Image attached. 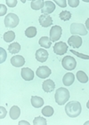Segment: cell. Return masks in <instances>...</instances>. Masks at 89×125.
Here are the masks:
<instances>
[{"label":"cell","instance_id":"cell-5","mask_svg":"<svg viewBox=\"0 0 89 125\" xmlns=\"http://www.w3.org/2000/svg\"><path fill=\"white\" fill-rule=\"evenodd\" d=\"M62 65L66 70H74L77 67V61L71 56H65L62 60Z\"/></svg>","mask_w":89,"mask_h":125},{"label":"cell","instance_id":"cell-15","mask_svg":"<svg viewBox=\"0 0 89 125\" xmlns=\"http://www.w3.org/2000/svg\"><path fill=\"white\" fill-rule=\"evenodd\" d=\"M42 88H43V90L46 92H52L54 90V88H55V83H54L53 80L47 79L43 83Z\"/></svg>","mask_w":89,"mask_h":125},{"label":"cell","instance_id":"cell-18","mask_svg":"<svg viewBox=\"0 0 89 125\" xmlns=\"http://www.w3.org/2000/svg\"><path fill=\"white\" fill-rule=\"evenodd\" d=\"M21 115V110L17 106H13L10 109V117L12 120H17Z\"/></svg>","mask_w":89,"mask_h":125},{"label":"cell","instance_id":"cell-12","mask_svg":"<svg viewBox=\"0 0 89 125\" xmlns=\"http://www.w3.org/2000/svg\"><path fill=\"white\" fill-rule=\"evenodd\" d=\"M54 10H55V5H54V3L52 2V1H46L43 9L41 10V12H42V14L49 15L50 13H52Z\"/></svg>","mask_w":89,"mask_h":125},{"label":"cell","instance_id":"cell-17","mask_svg":"<svg viewBox=\"0 0 89 125\" xmlns=\"http://www.w3.org/2000/svg\"><path fill=\"white\" fill-rule=\"evenodd\" d=\"M38 43L41 47L47 49V48H50L51 45H52V41H51V39L48 38L47 36H42L39 39Z\"/></svg>","mask_w":89,"mask_h":125},{"label":"cell","instance_id":"cell-16","mask_svg":"<svg viewBox=\"0 0 89 125\" xmlns=\"http://www.w3.org/2000/svg\"><path fill=\"white\" fill-rule=\"evenodd\" d=\"M74 81H75V75L72 73H67V74H65L63 78V83L65 86H70L71 84H73Z\"/></svg>","mask_w":89,"mask_h":125},{"label":"cell","instance_id":"cell-10","mask_svg":"<svg viewBox=\"0 0 89 125\" xmlns=\"http://www.w3.org/2000/svg\"><path fill=\"white\" fill-rule=\"evenodd\" d=\"M38 21H39V24L43 27V28H48V27H50L51 25L53 24V19H52V17L47 14H41L39 16Z\"/></svg>","mask_w":89,"mask_h":125},{"label":"cell","instance_id":"cell-4","mask_svg":"<svg viewBox=\"0 0 89 125\" xmlns=\"http://www.w3.org/2000/svg\"><path fill=\"white\" fill-rule=\"evenodd\" d=\"M70 33L72 35L86 36L87 35V29L82 23H72L70 25Z\"/></svg>","mask_w":89,"mask_h":125},{"label":"cell","instance_id":"cell-13","mask_svg":"<svg viewBox=\"0 0 89 125\" xmlns=\"http://www.w3.org/2000/svg\"><path fill=\"white\" fill-rule=\"evenodd\" d=\"M11 64L16 67H22L25 64V59L21 55L13 56L11 59Z\"/></svg>","mask_w":89,"mask_h":125},{"label":"cell","instance_id":"cell-1","mask_svg":"<svg viewBox=\"0 0 89 125\" xmlns=\"http://www.w3.org/2000/svg\"><path fill=\"white\" fill-rule=\"evenodd\" d=\"M65 112L69 117H77L82 112L81 104L77 101H70L65 106Z\"/></svg>","mask_w":89,"mask_h":125},{"label":"cell","instance_id":"cell-27","mask_svg":"<svg viewBox=\"0 0 89 125\" xmlns=\"http://www.w3.org/2000/svg\"><path fill=\"white\" fill-rule=\"evenodd\" d=\"M33 124L34 125H46L47 124V122H46V120L45 118L38 116V117H36L34 119Z\"/></svg>","mask_w":89,"mask_h":125},{"label":"cell","instance_id":"cell-3","mask_svg":"<svg viewBox=\"0 0 89 125\" xmlns=\"http://www.w3.org/2000/svg\"><path fill=\"white\" fill-rule=\"evenodd\" d=\"M19 17L15 13H8L5 18V26L6 28H16L19 24Z\"/></svg>","mask_w":89,"mask_h":125},{"label":"cell","instance_id":"cell-28","mask_svg":"<svg viewBox=\"0 0 89 125\" xmlns=\"http://www.w3.org/2000/svg\"><path fill=\"white\" fill-rule=\"evenodd\" d=\"M70 52H72L73 54H75L76 56H77V57H79V58H81V59H84V60H89V56L88 55L82 54V53L77 52H76V51H74V50H70Z\"/></svg>","mask_w":89,"mask_h":125},{"label":"cell","instance_id":"cell-24","mask_svg":"<svg viewBox=\"0 0 89 125\" xmlns=\"http://www.w3.org/2000/svg\"><path fill=\"white\" fill-rule=\"evenodd\" d=\"M37 35V29L35 27H29L28 29L25 30V36L29 38H32Z\"/></svg>","mask_w":89,"mask_h":125},{"label":"cell","instance_id":"cell-29","mask_svg":"<svg viewBox=\"0 0 89 125\" xmlns=\"http://www.w3.org/2000/svg\"><path fill=\"white\" fill-rule=\"evenodd\" d=\"M68 4L70 7H77L79 5V0H68Z\"/></svg>","mask_w":89,"mask_h":125},{"label":"cell","instance_id":"cell-37","mask_svg":"<svg viewBox=\"0 0 89 125\" xmlns=\"http://www.w3.org/2000/svg\"><path fill=\"white\" fill-rule=\"evenodd\" d=\"M87 107L89 109V100H88V102H87Z\"/></svg>","mask_w":89,"mask_h":125},{"label":"cell","instance_id":"cell-32","mask_svg":"<svg viewBox=\"0 0 89 125\" xmlns=\"http://www.w3.org/2000/svg\"><path fill=\"white\" fill-rule=\"evenodd\" d=\"M6 5L9 6V7H15L17 5V0H6Z\"/></svg>","mask_w":89,"mask_h":125},{"label":"cell","instance_id":"cell-20","mask_svg":"<svg viewBox=\"0 0 89 125\" xmlns=\"http://www.w3.org/2000/svg\"><path fill=\"white\" fill-rule=\"evenodd\" d=\"M76 77L77 79L79 81L82 83H86L88 82V76L87 75V74L84 72V71H77V74H76Z\"/></svg>","mask_w":89,"mask_h":125},{"label":"cell","instance_id":"cell-6","mask_svg":"<svg viewBox=\"0 0 89 125\" xmlns=\"http://www.w3.org/2000/svg\"><path fill=\"white\" fill-rule=\"evenodd\" d=\"M63 34V29L60 26L55 25L50 30V39L52 42H57L61 38Z\"/></svg>","mask_w":89,"mask_h":125},{"label":"cell","instance_id":"cell-19","mask_svg":"<svg viewBox=\"0 0 89 125\" xmlns=\"http://www.w3.org/2000/svg\"><path fill=\"white\" fill-rule=\"evenodd\" d=\"M31 104L32 106L36 108H39L44 105V100L42 98L38 96H32L31 97Z\"/></svg>","mask_w":89,"mask_h":125},{"label":"cell","instance_id":"cell-31","mask_svg":"<svg viewBox=\"0 0 89 125\" xmlns=\"http://www.w3.org/2000/svg\"><path fill=\"white\" fill-rule=\"evenodd\" d=\"M0 52H1V59H0V63H3L6 60V52L3 48H0Z\"/></svg>","mask_w":89,"mask_h":125},{"label":"cell","instance_id":"cell-14","mask_svg":"<svg viewBox=\"0 0 89 125\" xmlns=\"http://www.w3.org/2000/svg\"><path fill=\"white\" fill-rule=\"evenodd\" d=\"M21 75L22 77L25 81H31L34 78V73L30 68L29 67H24L22 69V72H21Z\"/></svg>","mask_w":89,"mask_h":125},{"label":"cell","instance_id":"cell-9","mask_svg":"<svg viewBox=\"0 0 89 125\" xmlns=\"http://www.w3.org/2000/svg\"><path fill=\"white\" fill-rule=\"evenodd\" d=\"M36 74L39 78L45 79V78L49 77V75H51V70H50V68H49L48 67H46V66H41V67H39L37 69Z\"/></svg>","mask_w":89,"mask_h":125},{"label":"cell","instance_id":"cell-36","mask_svg":"<svg viewBox=\"0 0 89 125\" xmlns=\"http://www.w3.org/2000/svg\"><path fill=\"white\" fill-rule=\"evenodd\" d=\"M20 125H22V124H27V125H29V123H28V122H25V121H22V122H20L19 123Z\"/></svg>","mask_w":89,"mask_h":125},{"label":"cell","instance_id":"cell-34","mask_svg":"<svg viewBox=\"0 0 89 125\" xmlns=\"http://www.w3.org/2000/svg\"><path fill=\"white\" fill-rule=\"evenodd\" d=\"M0 110H1V115H0V118L3 119V118H5V115H6V110H5V108H4L3 106L0 107Z\"/></svg>","mask_w":89,"mask_h":125},{"label":"cell","instance_id":"cell-23","mask_svg":"<svg viewBox=\"0 0 89 125\" xmlns=\"http://www.w3.org/2000/svg\"><path fill=\"white\" fill-rule=\"evenodd\" d=\"M8 50H9L10 53L12 54H16L21 51V45H20L18 43H11L8 47Z\"/></svg>","mask_w":89,"mask_h":125},{"label":"cell","instance_id":"cell-26","mask_svg":"<svg viewBox=\"0 0 89 125\" xmlns=\"http://www.w3.org/2000/svg\"><path fill=\"white\" fill-rule=\"evenodd\" d=\"M60 19L63 21H68L71 18V13H70L69 11H63V12L60 13Z\"/></svg>","mask_w":89,"mask_h":125},{"label":"cell","instance_id":"cell-22","mask_svg":"<svg viewBox=\"0 0 89 125\" xmlns=\"http://www.w3.org/2000/svg\"><path fill=\"white\" fill-rule=\"evenodd\" d=\"M3 38L5 40V42L6 43H10V42H13L15 38V33L13 31H7L5 32L3 36Z\"/></svg>","mask_w":89,"mask_h":125},{"label":"cell","instance_id":"cell-11","mask_svg":"<svg viewBox=\"0 0 89 125\" xmlns=\"http://www.w3.org/2000/svg\"><path fill=\"white\" fill-rule=\"evenodd\" d=\"M36 59L41 63L46 62L48 59V52L46 49H38L36 52Z\"/></svg>","mask_w":89,"mask_h":125},{"label":"cell","instance_id":"cell-30","mask_svg":"<svg viewBox=\"0 0 89 125\" xmlns=\"http://www.w3.org/2000/svg\"><path fill=\"white\" fill-rule=\"evenodd\" d=\"M54 3L59 5L60 7L64 8L67 6V1L66 0H54Z\"/></svg>","mask_w":89,"mask_h":125},{"label":"cell","instance_id":"cell-38","mask_svg":"<svg viewBox=\"0 0 89 125\" xmlns=\"http://www.w3.org/2000/svg\"><path fill=\"white\" fill-rule=\"evenodd\" d=\"M89 124V122H87V123H85V125H87Z\"/></svg>","mask_w":89,"mask_h":125},{"label":"cell","instance_id":"cell-25","mask_svg":"<svg viewBox=\"0 0 89 125\" xmlns=\"http://www.w3.org/2000/svg\"><path fill=\"white\" fill-rule=\"evenodd\" d=\"M41 113L43 114L45 116H46V117H50V116H52L53 115L54 111H53V108L52 106H46L42 109V112H41Z\"/></svg>","mask_w":89,"mask_h":125},{"label":"cell","instance_id":"cell-33","mask_svg":"<svg viewBox=\"0 0 89 125\" xmlns=\"http://www.w3.org/2000/svg\"><path fill=\"white\" fill-rule=\"evenodd\" d=\"M6 6L4 5H0V16H4L6 13Z\"/></svg>","mask_w":89,"mask_h":125},{"label":"cell","instance_id":"cell-35","mask_svg":"<svg viewBox=\"0 0 89 125\" xmlns=\"http://www.w3.org/2000/svg\"><path fill=\"white\" fill-rule=\"evenodd\" d=\"M86 28L89 30V18L87 20V21H86Z\"/></svg>","mask_w":89,"mask_h":125},{"label":"cell","instance_id":"cell-2","mask_svg":"<svg viewBox=\"0 0 89 125\" xmlns=\"http://www.w3.org/2000/svg\"><path fill=\"white\" fill-rule=\"evenodd\" d=\"M69 99H70V92L66 88H59L55 92L54 99L58 105L63 106L69 100Z\"/></svg>","mask_w":89,"mask_h":125},{"label":"cell","instance_id":"cell-7","mask_svg":"<svg viewBox=\"0 0 89 125\" xmlns=\"http://www.w3.org/2000/svg\"><path fill=\"white\" fill-rule=\"evenodd\" d=\"M68 52V45L64 42H57L53 46V52L57 55H64Z\"/></svg>","mask_w":89,"mask_h":125},{"label":"cell","instance_id":"cell-8","mask_svg":"<svg viewBox=\"0 0 89 125\" xmlns=\"http://www.w3.org/2000/svg\"><path fill=\"white\" fill-rule=\"evenodd\" d=\"M82 38L79 36H76V35H72L70 38L68 39V44L70 45L73 48L78 49L80 48V46L82 45Z\"/></svg>","mask_w":89,"mask_h":125},{"label":"cell","instance_id":"cell-21","mask_svg":"<svg viewBox=\"0 0 89 125\" xmlns=\"http://www.w3.org/2000/svg\"><path fill=\"white\" fill-rule=\"evenodd\" d=\"M44 5H45V2L43 0H34L30 4V6H31V8L33 10H42Z\"/></svg>","mask_w":89,"mask_h":125}]
</instances>
